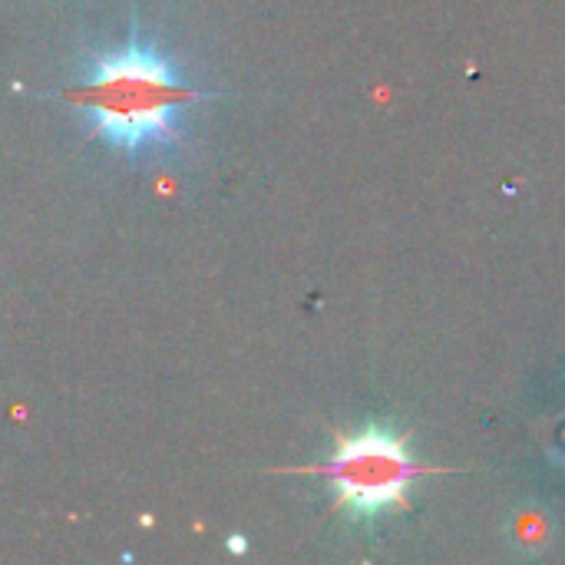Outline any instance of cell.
<instances>
[{
  "label": "cell",
  "instance_id": "obj_2",
  "mask_svg": "<svg viewBox=\"0 0 565 565\" xmlns=\"http://www.w3.org/2000/svg\"><path fill=\"white\" fill-rule=\"evenodd\" d=\"M351 516H381L401 507L427 470L391 430H361L338 440V450L315 467Z\"/></svg>",
  "mask_w": 565,
  "mask_h": 565
},
{
  "label": "cell",
  "instance_id": "obj_1",
  "mask_svg": "<svg viewBox=\"0 0 565 565\" xmlns=\"http://www.w3.org/2000/svg\"><path fill=\"white\" fill-rule=\"evenodd\" d=\"M199 96L166 56L142 43H126L99 56L76 86L60 93V99L89 119L99 139L129 152L172 139L179 116Z\"/></svg>",
  "mask_w": 565,
  "mask_h": 565
}]
</instances>
